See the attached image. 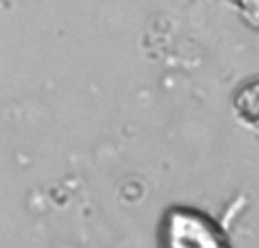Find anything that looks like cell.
Listing matches in <instances>:
<instances>
[{"label": "cell", "mask_w": 259, "mask_h": 248, "mask_svg": "<svg viewBox=\"0 0 259 248\" xmlns=\"http://www.w3.org/2000/svg\"><path fill=\"white\" fill-rule=\"evenodd\" d=\"M234 107L241 121H246L252 128H259V82H252L239 91Z\"/></svg>", "instance_id": "cell-1"}]
</instances>
